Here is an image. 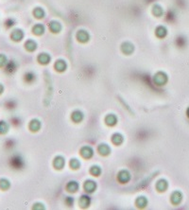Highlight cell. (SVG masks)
<instances>
[{"label":"cell","mask_w":189,"mask_h":210,"mask_svg":"<svg viewBox=\"0 0 189 210\" xmlns=\"http://www.w3.org/2000/svg\"><path fill=\"white\" fill-rule=\"evenodd\" d=\"M3 61H6V57L4 55H0V66H1L3 63H3Z\"/></svg>","instance_id":"obj_4"},{"label":"cell","mask_w":189,"mask_h":210,"mask_svg":"<svg viewBox=\"0 0 189 210\" xmlns=\"http://www.w3.org/2000/svg\"><path fill=\"white\" fill-rule=\"evenodd\" d=\"M33 46H35V43H33L31 41L28 42V44H26V47L29 49V50H32V49H35V48H33Z\"/></svg>","instance_id":"obj_3"},{"label":"cell","mask_w":189,"mask_h":210,"mask_svg":"<svg viewBox=\"0 0 189 210\" xmlns=\"http://www.w3.org/2000/svg\"><path fill=\"white\" fill-rule=\"evenodd\" d=\"M12 37L14 41H20L22 39V37H23V32H22L21 30H18V29L14 30Z\"/></svg>","instance_id":"obj_1"},{"label":"cell","mask_w":189,"mask_h":210,"mask_svg":"<svg viewBox=\"0 0 189 210\" xmlns=\"http://www.w3.org/2000/svg\"><path fill=\"white\" fill-rule=\"evenodd\" d=\"M33 30H34V32L37 33V34H40V33H43V26H36L34 29H33Z\"/></svg>","instance_id":"obj_2"}]
</instances>
